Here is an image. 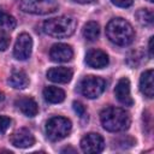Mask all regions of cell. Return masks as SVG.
Returning a JSON list of instances; mask_svg holds the SVG:
<instances>
[{
	"label": "cell",
	"mask_w": 154,
	"mask_h": 154,
	"mask_svg": "<svg viewBox=\"0 0 154 154\" xmlns=\"http://www.w3.org/2000/svg\"><path fill=\"white\" fill-rule=\"evenodd\" d=\"M108 40L117 46H128L135 38V31L131 24L123 18H113L106 26Z\"/></svg>",
	"instance_id": "obj_1"
},
{
	"label": "cell",
	"mask_w": 154,
	"mask_h": 154,
	"mask_svg": "<svg viewBox=\"0 0 154 154\" xmlns=\"http://www.w3.org/2000/svg\"><path fill=\"white\" fill-rule=\"evenodd\" d=\"M100 120L102 126L111 132L124 131L130 126L129 113L119 107L109 106L100 113Z\"/></svg>",
	"instance_id": "obj_2"
},
{
	"label": "cell",
	"mask_w": 154,
	"mask_h": 154,
	"mask_svg": "<svg viewBox=\"0 0 154 154\" xmlns=\"http://www.w3.org/2000/svg\"><path fill=\"white\" fill-rule=\"evenodd\" d=\"M76 26H77L76 19L69 16H60L47 19L43 23V31L52 37L64 38L71 36L75 32Z\"/></svg>",
	"instance_id": "obj_3"
},
{
	"label": "cell",
	"mask_w": 154,
	"mask_h": 154,
	"mask_svg": "<svg viewBox=\"0 0 154 154\" xmlns=\"http://www.w3.org/2000/svg\"><path fill=\"white\" fill-rule=\"evenodd\" d=\"M18 6L25 13L38 16L54 13L59 7L57 0H18Z\"/></svg>",
	"instance_id": "obj_4"
},
{
	"label": "cell",
	"mask_w": 154,
	"mask_h": 154,
	"mask_svg": "<svg viewBox=\"0 0 154 154\" xmlns=\"http://www.w3.org/2000/svg\"><path fill=\"white\" fill-rule=\"evenodd\" d=\"M72 129L71 120L65 117H53L46 123V135L51 141L65 138Z\"/></svg>",
	"instance_id": "obj_5"
},
{
	"label": "cell",
	"mask_w": 154,
	"mask_h": 154,
	"mask_svg": "<svg viewBox=\"0 0 154 154\" xmlns=\"http://www.w3.org/2000/svg\"><path fill=\"white\" fill-rule=\"evenodd\" d=\"M106 89V82L97 76H87L79 83V91L88 99L99 97Z\"/></svg>",
	"instance_id": "obj_6"
},
{
	"label": "cell",
	"mask_w": 154,
	"mask_h": 154,
	"mask_svg": "<svg viewBox=\"0 0 154 154\" xmlns=\"http://www.w3.org/2000/svg\"><path fill=\"white\" fill-rule=\"evenodd\" d=\"M32 51V38L29 34H20L17 37L13 48V55L18 60H26L31 55Z\"/></svg>",
	"instance_id": "obj_7"
},
{
	"label": "cell",
	"mask_w": 154,
	"mask_h": 154,
	"mask_svg": "<svg viewBox=\"0 0 154 154\" xmlns=\"http://www.w3.org/2000/svg\"><path fill=\"white\" fill-rule=\"evenodd\" d=\"M81 148L84 153L88 154H95L100 153L105 148V141L103 137L96 132H90L87 134L82 140H81Z\"/></svg>",
	"instance_id": "obj_8"
},
{
	"label": "cell",
	"mask_w": 154,
	"mask_h": 154,
	"mask_svg": "<svg viewBox=\"0 0 154 154\" xmlns=\"http://www.w3.org/2000/svg\"><path fill=\"white\" fill-rule=\"evenodd\" d=\"M10 142L17 148H29L35 144L34 135L25 128L18 129L10 136Z\"/></svg>",
	"instance_id": "obj_9"
},
{
	"label": "cell",
	"mask_w": 154,
	"mask_h": 154,
	"mask_svg": "<svg viewBox=\"0 0 154 154\" xmlns=\"http://www.w3.org/2000/svg\"><path fill=\"white\" fill-rule=\"evenodd\" d=\"M49 57L55 63H66L70 61L73 57V51L71 46L66 43H55L51 47Z\"/></svg>",
	"instance_id": "obj_10"
},
{
	"label": "cell",
	"mask_w": 154,
	"mask_h": 154,
	"mask_svg": "<svg viewBox=\"0 0 154 154\" xmlns=\"http://www.w3.org/2000/svg\"><path fill=\"white\" fill-rule=\"evenodd\" d=\"M114 95L120 103L125 106H132L134 100L130 94V81L126 77H123L118 81L114 88Z\"/></svg>",
	"instance_id": "obj_11"
},
{
	"label": "cell",
	"mask_w": 154,
	"mask_h": 154,
	"mask_svg": "<svg viewBox=\"0 0 154 154\" xmlns=\"http://www.w3.org/2000/svg\"><path fill=\"white\" fill-rule=\"evenodd\" d=\"M85 63L93 69H102L108 65L109 60L106 52L101 49H90L85 54Z\"/></svg>",
	"instance_id": "obj_12"
},
{
	"label": "cell",
	"mask_w": 154,
	"mask_h": 154,
	"mask_svg": "<svg viewBox=\"0 0 154 154\" xmlns=\"http://www.w3.org/2000/svg\"><path fill=\"white\" fill-rule=\"evenodd\" d=\"M72 75V70L64 66L52 67L47 71V78L54 83H67L71 81Z\"/></svg>",
	"instance_id": "obj_13"
},
{
	"label": "cell",
	"mask_w": 154,
	"mask_h": 154,
	"mask_svg": "<svg viewBox=\"0 0 154 154\" xmlns=\"http://www.w3.org/2000/svg\"><path fill=\"white\" fill-rule=\"evenodd\" d=\"M14 105L26 117H35L38 112V107H37L36 101L29 96H22L19 99H17Z\"/></svg>",
	"instance_id": "obj_14"
},
{
	"label": "cell",
	"mask_w": 154,
	"mask_h": 154,
	"mask_svg": "<svg viewBox=\"0 0 154 154\" xmlns=\"http://www.w3.org/2000/svg\"><path fill=\"white\" fill-rule=\"evenodd\" d=\"M153 77H154V71L152 69L146 70L140 78V90L141 93L152 99L154 95V83H153Z\"/></svg>",
	"instance_id": "obj_15"
},
{
	"label": "cell",
	"mask_w": 154,
	"mask_h": 154,
	"mask_svg": "<svg viewBox=\"0 0 154 154\" xmlns=\"http://www.w3.org/2000/svg\"><path fill=\"white\" fill-rule=\"evenodd\" d=\"M43 97L49 103H59L65 100V91L58 87H46L43 89Z\"/></svg>",
	"instance_id": "obj_16"
},
{
	"label": "cell",
	"mask_w": 154,
	"mask_h": 154,
	"mask_svg": "<svg viewBox=\"0 0 154 154\" xmlns=\"http://www.w3.org/2000/svg\"><path fill=\"white\" fill-rule=\"evenodd\" d=\"M8 84L14 89H25L29 85V78L24 71H13L8 78Z\"/></svg>",
	"instance_id": "obj_17"
},
{
	"label": "cell",
	"mask_w": 154,
	"mask_h": 154,
	"mask_svg": "<svg viewBox=\"0 0 154 154\" xmlns=\"http://www.w3.org/2000/svg\"><path fill=\"white\" fill-rule=\"evenodd\" d=\"M100 35V25L99 23L90 20L83 28V36L88 41H95Z\"/></svg>",
	"instance_id": "obj_18"
},
{
	"label": "cell",
	"mask_w": 154,
	"mask_h": 154,
	"mask_svg": "<svg viewBox=\"0 0 154 154\" xmlns=\"http://www.w3.org/2000/svg\"><path fill=\"white\" fill-rule=\"evenodd\" d=\"M136 19L142 25H152L153 24V12L148 8H141L136 12Z\"/></svg>",
	"instance_id": "obj_19"
},
{
	"label": "cell",
	"mask_w": 154,
	"mask_h": 154,
	"mask_svg": "<svg viewBox=\"0 0 154 154\" xmlns=\"http://www.w3.org/2000/svg\"><path fill=\"white\" fill-rule=\"evenodd\" d=\"M16 24H17V22H16L13 16H11L7 12L0 10V25L2 28L8 29V30H13L16 28Z\"/></svg>",
	"instance_id": "obj_20"
},
{
	"label": "cell",
	"mask_w": 154,
	"mask_h": 154,
	"mask_svg": "<svg viewBox=\"0 0 154 154\" xmlns=\"http://www.w3.org/2000/svg\"><path fill=\"white\" fill-rule=\"evenodd\" d=\"M10 42H11V40H10V36L7 35V32L4 31L2 29H0V51L1 52L6 51L10 46Z\"/></svg>",
	"instance_id": "obj_21"
},
{
	"label": "cell",
	"mask_w": 154,
	"mask_h": 154,
	"mask_svg": "<svg viewBox=\"0 0 154 154\" xmlns=\"http://www.w3.org/2000/svg\"><path fill=\"white\" fill-rule=\"evenodd\" d=\"M72 107H73V111L81 117V118H83V117H85V114H87V111H85V107L81 103V102H78V101H75L73 103H72Z\"/></svg>",
	"instance_id": "obj_22"
},
{
	"label": "cell",
	"mask_w": 154,
	"mask_h": 154,
	"mask_svg": "<svg viewBox=\"0 0 154 154\" xmlns=\"http://www.w3.org/2000/svg\"><path fill=\"white\" fill-rule=\"evenodd\" d=\"M11 125V119L5 116H0V134H4Z\"/></svg>",
	"instance_id": "obj_23"
},
{
	"label": "cell",
	"mask_w": 154,
	"mask_h": 154,
	"mask_svg": "<svg viewBox=\"0 0 154 154\" xmlns=\"http://www.w3.org/2000/svg\"><path fill=\"white\" fill-rule=\"evenodd\" d=\"M113 5L118 6V7H129L132 5L134 0H111Z\"/></svg>",
	"instance_id": "obj_24"
},
{
	"label": "cell",
	"mask_w": 154,
	"mask_h": 154,
	"mask_svg": "<svg viewBox=\"0 0 154 154\" xmlns=\"http://www.w3.org/2000/svg\"><path fill=\"white\" fill-rule=\"evenodd\" d=\"M153 40H154V37L152 36L149 38V43H148V49H149V57L150 58H153Z\"/></svg>",
	"instance_id": "obj_25"
},
{
	"label": "cell",
	"mask_w": 154,
	"mask_h": 154,
	"mask_svg": "<svg viewBox=\"0 0 154 154\" xmlns=\"http://www.w3.org/2000/svg\"><path fill=\"white\" fill-rule=\"evenodd\" d=\"M66 152H72V153H75L76 150L72 149V148H64V149H61V153H66Z\"/></svg>",
	"instance_id": "obj_26"
},
{
	"label": "cell",
	"mask_w": 154,
	"mask_h": 154,
	"mask_svg": "<svg viewBox=\"0 0 154 154\" xmlns=\"http://www.w3.org/2000/svg\"><path fill=\"white\" fill-rule=\"evenodd\" d=\"M75 1L79 2V4H87V2H90L91 0H75Z\"/></svg>",
	"instance_id": "obj_27"
},
{
	"label": "cell",
	"mask_w": 154,
	"mask_h": 154,
	"mask_svg": "<svg viewBox=\"0 0 154 154\" xmlns=\"http://www.w3.org/2000/svg\"><path fill=\"white\" fill-rule=\"evenodd\" d=\"M147 1H149V2H153V1H154V0H147Z\"/></svg>",
	"instance_id": "obj_28"
}]
</instances>
